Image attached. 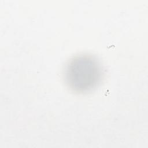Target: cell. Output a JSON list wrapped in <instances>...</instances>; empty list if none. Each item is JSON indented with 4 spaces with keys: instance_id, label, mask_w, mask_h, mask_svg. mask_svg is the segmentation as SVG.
I'll return each mask as SVG.
<instances>
[{
    "instance_id": "1",
    "label": "cell",
    "mask_w": 148,
    "mask_h": 148,
    "mask_svg": "<svg viewBox=\"0 0 148 148\" xmlns=\"http://www.w3.org/2000/svg\"><path fill=\"white\" fill-rule=\"evenodd\" d=\"M64 74L66 83L71 89L84 92L92 90L99 82L102 68L93 56L80 54L69 61Z\"/></svg>"
}]
</instances>
